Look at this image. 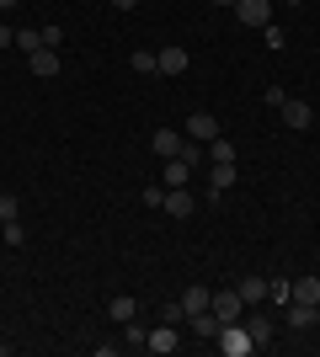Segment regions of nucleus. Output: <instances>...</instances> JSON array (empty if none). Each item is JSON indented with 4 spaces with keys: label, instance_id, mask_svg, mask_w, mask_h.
<instances>
[{
    "label": "nucleus",
    "instance_id": "obj_1",
    "mask_svg": "<svg viewBox=\"0 0 320 357\" xmlns=\"http://www.w3.org/2000/svg\"><path fill=\"white\" fill-rule=\"evenodd\" d=\"M213 347H219V352H224V357H245V352H257V342L245 336V326H241V320H235V326H219V336H213Z\"/></svg>",
    "mask_w": 320,
    "mask_h": 357
},
{
    "label": "nucleus",
    "instance_id": "obj_2",
    "mask_svg": "<svg viewBox=\"0 0 320 357\" xmlns=\"http://www.w3.org/2000/svg\"><path fill=\"white\" fill-rule=\"evenodd\" d=\"M160 213H171V219H192V213H198V197H192V187H166V197H160Z\"/></svg>",
    "mask_w": 320,
    "mask_h": 357
},
{
    "label": "nucleus",
    "instance_id": "obj_3",
    "mask_svg": "<svg viewBox=\"0 0 320 357\" xmlns=\"http://www.w3.org/2000/svg\"><path fill=\"white\" fill-rule=\"evenodd\" d=\"M208 310L219 314V326H235V320H241V310H245L241 288H219V294H213V304H208Z\"/></svg>",
    "mask_w": 320,
    "mask_h": 357
},
{
    "label": "nucleus",
    "instance_id": "obj_4",
    "mask_svg": "<svg viewBox=\"0 0 320 357\" xmlns=\"http://www.w3.org/2000/svg\"><path fill=\"white\" fill-rule=\"evenodd\" d=\"M283 128H294V134H305V128H315V107L310 102H294V96H283Z\"/></svg>",
    "mask_w": 320,
    "mask_h": 357
},
{
    "label": "nucleus",
    "instance_id": "obj_5",
    "mask_svg": "<svg viewBox=\"0 0 320 357\" xmlns=\"http://www.w3.org/2000/svg\"><path fill=\"white\" fill-rule=\"evenodd\" d=\"M182 347V336H176V326H166V320H155V331L144 336V352H155V357H166V352H176Z\"/></svg>",
    "mask_w": 320,
    "mask_h": 357
},
{
    "label": "nucleus",
    "instance_id": "obj_6",
    "mask_svg": "<svg viewBox=\"0 0 320 357\" xmlns=\"http://www.w3.org/2000/svg\"><path fill=\"white\" fill-rule=\"evenodd\" d=\"M235 16H241V27H267L273 22V0H235Z\"/></svg>",
    "mask_w": 320,
    "mask_h": 357
},
{
    "label": "nucleus",
    "instance_id": "obj_7",
    "mask_svg": "<svg viewBox=\"0 0 320 357\" xmlns=\"http://www.w3.org/2000/svg\"><path fill=\"white\" fill-rule=\"evenodd\" d=\"M182 134L198 139V144H213V139H219V118H213V112H192V118L182 123Z\"/></svg>",
    "mask_w": 320,
    "mask_h": 357
},
{
    "label": "nucleus",
    "instance_id": "obj_8",
    "mask_svg": "<svg viewBox=\"0 0 320 357\" xmlns=\"http://www.w3.org/2000/svg\"><path fill=\"white\" fill-rule=\"evenodd\" d=\"M187 64H192V59H187L182 43H166L160 54H155V75H187Z\"/></svg>",
    "mask_w": 320,
    "mask_h": 357
},
{
    "label": "nucleus",
    "instance_id": "obj_9",
    "mask_svg": "<svg viewBox=\"0 0 320 357\" xmlns=\"http://www.w3.org/2000/svg\"><path fill=\"white\" fill-rule=\"evenodd\" d=\"M273 331H277V320H273L267 310H251V314H245V336H251L257 347H267V342H273Z\"/></svg>",
    "mask_w": 320,
    "mask_h": 357
},
{
    "label": "nucleus",
    "instance_id": "obj_10",
    "mask_svg": "<svg viewBox=\"0 0 320 357\" xmlns=\"http://www.w3.org/2000/svg\"><path fill=\"white\" fill-rule=\"evenodd\" d=\"M283 310H289V331H315L320 326V304H283Z\"/></svg>",
    "mask_w": 320,
    "mask_h": 357
},
{
    "label": "nucleus",
    "instance_id": "obj_11",
    "mask_svg": "<svg viewBox=\"0 0 320 357\" xmlns=\"http://www.w3.org/2000/svg\"><path fill=\"white\" fill-rule=\"evenodd\" d=\"M182 144H187V134H176V128H155V139H150V149L160 155V160L182 155Z\"/></svg>",
    "mask_w": 320,
    "mask_h": 357
},
{
    "label": "nucleus",
    "instance_id": "obj_12",
    "mask_svg": "<svg viewBox=\"0 0 320 357\" xmlns=\"http://www.w3.org/2000/svg\"><path fill=\"white\" fill-rule=\"evenodd\" d=\"M192 181V165L182 160V155H171L166 165H160V187H187Z\"/></svg>",
    "mask_w": 320,
    "mask_h": 357
},
{
    "label": "nucleus",
    "instance_id": "obj_13",
    "mask_svg": "<svg viewBox=\"0 0 320 357\" xmlns=\"http://www.w3.org/2000/svg\"><path fill=\"white\" fill-rule=\"evenodd\" d=\"M176 298H182V310H187V320H192V314H203V310H208V304H213V294H208V288H203V283L182 288V294H176Z\"/></svg>",
    "mask_w": 320,
    "mask_h": 357
},
{
    "label": "nucleus",
    "instance_id": "obj_14",
    "mask_svg": "<svg viewBox=\"0 0 320 357\" xmlns=\"http://www.w3.org/2000/svg\"><path fill=\"white\" fill-rule=\"evenodd\" d=\"M32 75H43V80H54L59 75V48H32Z\"/></svg>",
    "mask_w": 320,
    "mask_h": 357
},
{
    "label": "nucleus",
    "instance_id": "obj_15",
    "mask_svg": "<svg viewBox=\"0 0 320 357\" xmlns=\"http://www.w3.org/2000/svg\"><path fill=\"white\" fill-rule=\"evenodd\" d=\"M203 149H208V165H235V144H229L224 134L213 139V144H203Z\"/></svg>",
    "mask_w": 320,
    "mask_h": 357
},
{
    "label": "nucleus",
    "instance_id": "obj_16",
    "mask_svg": "<svg viewBox=\"0 0 320 357\" xmlns=\"http://www.w3.org/2000/svg\"><path fill=\"white\" fill-rule=\"evenodd\" d=\"M235 187V165H208V192H229Z\"/></svg>",
    "mask_w": 320,
    "mask_h": 357
},
{
    "label": "nucleus",
    "instance_id": "obj_17",
    "mask_svg": "<svg viewBox=\"0 0 320 357\" xmlns=\"http://www.w3.org/2000/svg\"><path fill=\"white\" fill-rule=\"evenodd\" d=\"M107 314H112V320H118V326H123V320H134V314H139V298L118 294V298H112V304H107Z\"/></svg>",
    "mask_w": 320,
    "mask_h": 357
},
{
    "label": "nucleus",
    "instance_id": "obj_18",
    "mask_svg": "<svg viewBox=\"0 0 320 357\" xmlns=\"http://www.w3.org/2000/svg\"><path fill=\"white\" fill-rule=\"evenodd\" d=\"M192 331H198V342H213V336H219V314H213V310L192 314Z\"/></svg>",
    "mask_w": 320,
    "mask_h": 357
},
{
    "label": "nucleus",
    "instance_id": "obj_19",
    "mask_svg": "<svg viewBox=\"0 0 320 357\" xmlns=\"http://www.w3.org/2000/svg\"><path fill=\"white\" fill-rule=\"evenodd\" d=\"M294 304H320V278H299L294 283Z\"/></svg>",
    "mask_w": 320,
    "mask_h": 357
},
{
    "label": "nucleus",
    "instance_id": "obj_20",
    "mask_svg": "<svg viewBox=\"0 0 320 357\" xmlns=\"http://www.w3.org/2000/svg\"><path fill=\"white\" fill-rule=\"evenodd\" d=\"M144 336H150V331H144V326H134V320H123V342H118V347H128V352H139V347H144Z\"/></svg>",
    "mask_w": 320,
    "mask_h": 357
},
{
    "label": "nucleus",
    "instance_id": "obj_21",
    "mask_svg": "<svg viewBox=\"0 0 320 357\" xmlns=\"http://www.w3.org/2000/svg\"><path fill=\"white\" fill-rule=\"evenodd\" d=\"M128 70L134 75H155V54L150 48H134V54H128Z\"/></svg>",
    "mask_w": 320,
    "mask_h": 357
},
{
    "label": "nucleus",
    "instance_id": "obj_22",
    "mask_svg": "<svg viewBox=\"0 0 320 357\" xmlns=\"http://www.w3.org/2000/svg\"><path fill=\"white\" fill-rule=\"evenodd\" d=\"M241 298H245V304H261V298H267V278H245V283H241Z\"/></svg>",
    "mask_w": 320,
    "mask_h": 357
},
{
    "label": "nucleus",
    "instance_id": "obj_23",
    "mask_svg": "<svg viewBox=\"0 0 320 357\" xmlns=\"http://www.w3.org/2000/svg\"><path fill=\"white\" fill-rule=\"evenodd\" d=\"M267 298H273V304H289V298H294V283H289V278H267Z\"/></svg>",
    "mask_w": 320,
    "mask_h": 357
},
{
    "label": "nucleus",
    "instance_id": "obj_24",
    "mask_svg": "<svg viewBox=\"0 0 320 357\" xmlns=\"http://www.w3.org/2000/svg\"><path fill=\"white\" fill-rule=\"evenodd\" d=\"M59 43H64V27H59V22L38 27V48H59Z\"/></svg>",
    "mask_w": 320,
    "mask_h": 357
},
{
    "label": "nucleus",
    "instance_id": "obj_25",
    "mask_svg": "<svg viewBox=\"0 0 320 357\" xmlns=\"http://www.w3.org/2000/svg\"><path fill=\"white\" fill-rule=\"evenodd\" d=\"M160 320H166V326H182V320H187L182 298H166V304H160Z\"/></svg>",
    "mask_w": 320,
    "mask_h": 357
},
{
    "label": "nucleus",
    "instance_id": "obj_26",
    "mask_svg": "<svg viewBox=\"0 0 320 357\" xmlns=\"http://www.w3.org/2000/svg\"><path fill=\"white\" fill-rule=\"evenodd\" d=\"M16 213H22V208H16V197H11V192H0V224H11Z\"/></svg>",
    "mask_w": 320,
    "mask_h": 357
},
{
    "label": "nucleus",
    "instance_id": "obj_27",
    "mask_svg": "<svg viewBox=\"0 0 320 357\" xmlns=\"http://www.w3.org/2000/svg\"><path fill=\"white\" fill-rule=\"evenodd\" d=\"M6 245H27V229H22V224H16V219L6 224Z\"/></svg>",
    "mask_w": 320,
    "mask_h": 357
},
{
    "label": "nucleus",
    "instance_id": "obj_28",
    "mask_svg": "<svg viewBox=\"0 0 320 357\" xmlns=\"http://www.w3.org/2000/svg\"><path fill=\"white\" fill-rule=\"evenodd\" d=\"M11 43H16V32H11V27H0V48H11Z\"/></svg>",
    "mask_w": 320,
    "mask_h": 357
},
{
    "label": "nucleus",
    "instance_id": "obj_29",
    "mask_svg": "<svg viewBox=\"0 0 320 357\" xmlns=\"http://www.w3.org/2000/svg\"><path fill=\"white\" fill-rule=\"evenodd\" d=\"M112 6H118V11H134V6H139V0H112Z\"/></svg>",
    "mask_w": 320,
    "mask_h": 357
},
{
    "label": "nucleus",
    "instance_id": "obj_30",
    "mask_svg": "<svg viewBox=\"0 0 320 357\" xmlns=\"http://www.w3.org/2000/svg\"><path fill=\"white\" fill-rule=\"evenodd\" d=\"M11 6H16V0H0V11H11Z\"/></svg>",
    "mask_w": 320,
    "mask_h": 357
},
{
    "label": "nucleus",
    "instance_id": "obj_31",
    "mask_svg": "<svg viewBox=\"0 0 320 357\" xmlns=\"http://www.w3.org/2000/svg\"><path fill=\"white\" fill-rule=\"evenodd\" d=\"M208 6H235V0H208Z\"/></svg>",
    "mask_w": 320,
    "mask_h": 357
},
{
    "label": "nucleus",
    "instance_id": "obj_32",
    "mask_svg": "<svg viewBox=\"0 0 320 357\" xmlns=\"http://www.w3.org/2000/svg\"><path fill=\"white\" fill-rule=\"evenodd\" d=\"M6 352H11V347H6V342H0V357H6Z\"/></svg>",
    "mask_w": 320,
    "mask_h": 357
},
{
    "label": "nucleus",
    "instance_id": "obj_33",
    "mask_svg": "<svg viewBox=\"0 0 320 357\" xmlns=\"http://www.w3.org/2000/svg\"><path fill=\"white\" fill-rule=\"evenodd\" d=\"M289 6H305V0H289Z\"/></svg>",
    "mask_w": 320,
    "mask_h": 357
}]
</instances>
